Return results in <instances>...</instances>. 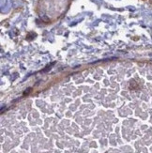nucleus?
Instances as JSON below:
<instances>
[{
    "label": "nucleus",
    "instance_id": "1",
    "mask_svg": "<svg viewBox=\"0 0 152 153\" xmlns=\"http://www.w3.org/2000/svg\"><path fill=\"white\" fill-rule=\"evenodd\" d=\"M34 37H36V34H34V33H30L29 35H27V37H26V39H29V40H31Z\"/></svg>",
    "mask_w": 152,
    "mask_h": 153
},
{
    "label": "nucleus",
    "instance_id": "3",
    "mask_svg": "<svg viewBox=\"0 0 152 153\" xmlns=\"http://www.w3.org/2000/svg\"><path fill=\"white\" fill-rule=\"evenodd\" d=\"M30 91H31V88H29L28 90H25V93H24V95H26V94H28Z\"/></svg>",
    "mask_w": 152,
    "mask_h": 153
},
{
    "label": "nucleus",
    "instance_id": "2",
    "mask_svg": "<svg viewBox=\"0 0 152 153\" xmlns=\"http://www.w3.org/2000/svg\"><path fill=\"white\" fill-rule=\"evenodd\" d=\"M51 68H52V65H51V66H50V65H49V66H47V67H46V68H45V69H44V70H43L42 71H48L49 69H51Z\"/></svg>",
    "mask_w": 152,
    "mask_h": 153
}]
</instances>
